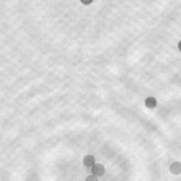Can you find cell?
Wrapping results in <instances>:
<instances>
[{"label": "cell", "mask_w": 181, "mask_h": 181, "mask_svg": "<svg viewBox=\"0 0 181 181\" xmlns=\"http://www.w3.org/2000/svg\"><path fill=\"white\" fill-rule=\"evenodd\" d=\"M91 171H92V173L96 176H102L104 174L105 172V169L103 164H100V163H97V164H93L91 166Z\"/></svg>", "instance_id": "1"}, {"label": "cell", "mask_w": 181, "mask_h": 181, "mask_svg": "<svg viewBox=\"0 0 181 181\" xmlns=\"http://www.w3.org/2000/svg\"><path fill=\"white\" fill-rule=\"evenodd\" d=\"M83 163H84V164H85L86 166L91 167V166L95 163V157L93 156H90V155L86 156L85 157H84V159H83Z\"/></svg>", "instance_id": "2"}, {"label": "cell", "mask_w": 181, "mask_h": 181, "mask_svg": "<svg viewBox=\"0 0 181 181\" xmlns=\"http://www.w3.org/2000/svg\"><path fill=\"white\" fill-rule=\"evenodd\" d=\"M145 104H146L147 107H148V108H154V107H156V98H154V97H148V98H147L146 101H145Z\"/></svg>", "instance_id": "3"}, {"label": "cell", "mask_w": 181, "mask_h": 181, "mask_svg": "<svg viewBox=\"0 0 181 181\" xmlns=\"http://www.w3.org/2000/svg\"><path fill=\"white\" fill-rule=\"evenodd\" d=\"M180 165L179 163H173L172 165L171 166V171L174 173V174H178V173H179L180 172V170H178V167Z\"/></svg>", "instance_id": "4"}, {"label": "cell", "mask_w": 181, "mask_h": 181, "mask_svg": "<svg viewBox=\"0 0 181 181\" xmlns=\"http://www.w3.org/2000/svg\"><path fill=\"white\" fill-rule=\"evenodd\" d=\"M87 180H91V181H97L98 180V178H97V176L96 175H92V176H89L87 178Z\"/></svg>", "instance_id": "5"}, {"label": "cell", "mask_w": 181, "mask_h": 181, "mask_svg": "<svg viewBox=\"0 0 181 181\" xmlns=\"http://www.w3.org/2000/svg\"><path fill=\"white\" fill-rule=\"evenodd\" d=\"M81 1L82 4H84V5H90L91 3L93 2V0H81Z\"/></svg>", "instance_id": "6"}, {"label": "cell", "mask_w": 181, "mask_h": 181, "mask_svg": "<svg viewBox=\"0 0 181 181\" xmlns=\"http://www.w3.org/2000/svg\"><path fill=\"white\" fill-rule=\"evenodd\" d=\"M178 49L181 50V41L179 42V43H178Z\"/></svg>", "instance_id": "7"}]
</instances>
